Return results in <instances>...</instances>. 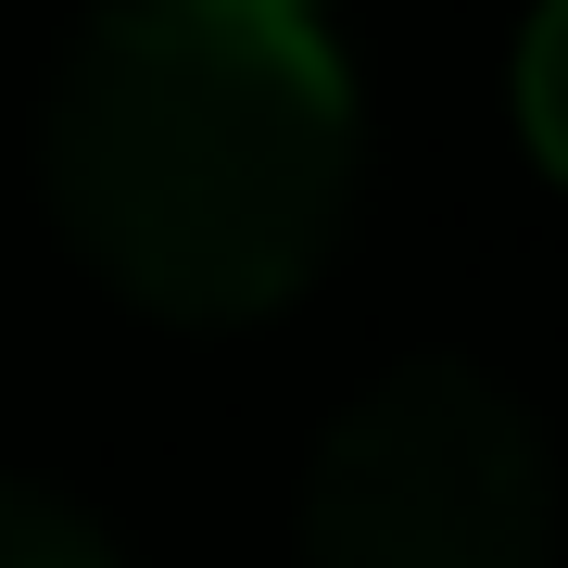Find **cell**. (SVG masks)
Masks as SVG:
<instances>
[{
  "mask_svg": "<svg viewBox=\"0 0 568 568\" xmlns=\"http://www.w3.org/2000/svg\"><path fill=\"white\" fill-rule=\"evenodd\" d=\"M39 178L102 291L241 328L342 241L354 77L291 0H102L51 77Z\"/></svg>",
  "mask_w": 568,
  "mask_h": 568,
  "instance_id": "cell-1",
  "label": "cell"
},
{
  "mask_svg": "<svg viewBox=\"0 0 568 568\" xmlns=\"http://www.w3.org/2000/svg\"><path fill=\"white\" fill-rule=\"evenodd\" d=\"M556 455L467 354L366 379L304 467V568H544Z\"/></svg>",
  "mask_w": 568,
  "mask_h": 568,
  "instance_id": "cell-2",
  "label": "cell"
},
{
  "mask_svg": "<svg viewBox=\"0 0 568 568\" xmlns=\"http://www.w3.org/2000/svg\"><path fill=\"white\" fill-rule=\"evenodd\" d=\"M518 140L568 190V0H544V13L518 26Z\"/></svg>",
  "mask_w": 568,
  "mask_h": 568,
  "instance_id": "cell-3",
  "label": "cell"
},
{
  "mask_svg": "<svg viewBox=\"0 0 568 568\" xmlns=\"http://www.w3.org/2000/svg\"><path fill=\"white\" fill-rule=\"evenodd\" d=\"M0 568H114V544H102L77 506H63V493L0 480Z\"/></svg>",
  "mask_w": 568,
  "mask_h": 568,
  "instance_id": "cell-4",
  "label": "cell"
},
{
  "mask_svg": "<svg viewBox=\"0 0 568 568\" xmlns=\"http://www.w3.org/2000/svg\"><path fill=\"white\" fill-rule=\"evenodd\" d=\"M291 13H304V0H291Z\"/></svg>",
  "mask_w": 568,
  "mask_h": 568,
  "instance_id": "cell-5",
  "label": "cell"
}]
</instances>
